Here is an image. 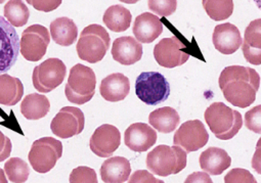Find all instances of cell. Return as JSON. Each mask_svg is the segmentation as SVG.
<instances>
[{
	"label": "cell",
	"instance_id": "6da1fadb",
	"mask_svg": "<svg viewBox=\"0 0 261 183\" xmlns=\"http://www.w3.org/2000/svg\"><path fill=\"white\" fill-rule=\"evenodd\" d=\"M218 83L224 98L229 103L245 109L256 100L260 77L252 68L229 66L221 72Z\"/></svg>",
	"mask_w": 261,
	"mask_h": 183
},
{
	"label": "cell",
	"instance_id": "7a4b0ae2",
	"mask_svg": "<svg viewBox=\"0 0 261 183\" xmlns=\"http://www.w3.org/2000/svg\"><path fill=\"white\" fill-rule=\"evenodd\" d=\"M204 117L210 130L220 140L233 138L243 126L241 114L223 102L210 104L205 111Z\"/></svg>",
	"mask_w": 261,
	"mask_h": 183
},
{
	"label": "cell",
	"instance_id": "3957f363",
	"mask_svg": "<svg viewBox=\"0 0 261 183\" xmlns=\"http://www.w3.org/2000/svg\"><path fill=\"white\" fill-rule=\"evenodd\" d=\"M146 165L151 173L158 176L177 174L187 167V151L177 145H158L148 153Z\"/></svg>",
	"mask_w": 261,
	"mask_h": 183
},
{
	"label": "cell",
	"instance_id": "277c9868",
	"mask_svg": "<svg viewBox=\"0 0 261 183\" xmlns=\"http://www.w3.org/2000/svg\"><path fill=\"white\" fill-rule=\"evenodd\" d=\"M111 38L107 30L96 24L83 29L77 42L76 50L79 59L90 64L100 62L110 48Z\"/></svg>",
	"mask_w": 261,
	"mask_h": 183
},
{
	"label": "cell",
	"instance_id": "5b68a950",
	"mask_svg": "<svg viewBox=\"0 0 261 183\" xmlns=\"http://www.w3.org/2000/svg\"><path fill=\"white\" fill-rule=\"evenodd\" d=\"M95 87L96 77L93 70L82 64H77L70 71L65 94L70 102L84 104L94 96Z\"/></svg>",
	"mask_w": 261,
	"mask_h": 183
},
{
	"label": "cell",
	"instance_id": "8992f818",
	"mask_svg": "<svg viewBox=\"0 0 261 183\" xmlns=\"http://www.w3.org/2000/svg\"><path fill=\"white\" fill-rule=\"evenodd\" d=\"M138 97L149 106H157L168 99L170 85L167 79L158 72H144L136 81Z\"/></svg>",
	"mask_w": 261,
	"mask_h": 183
},
{
	"label": "cell",
	"instance_id": "52a82bcc",
	"mask_svg": "<svg viewBox=\"0 0 261 183\" xmlns=\"http://www.w3.org/2000/svg\"><path fill=\"white\" fill-rule=\"evenodd\" d=\"M63 154V144L54 137H42L33 142L28 154L32 168L40 174L49 172Z\"/></svg>",
	"mask_w": 261,
	"mask_h": 183
},
{
	"label": "cell",
	"instance_id": "ba28073f",
	"mask_svg": "<svg viewBox=\"0 0 261 183\" xmlns=\"http://www.w3.org/2000/svg\"><path fill=\"white\" fill-rule=\"evenodd\" d=\"M67 67L57 58L47 59L33 70L32 81L35 89L41 93H48L59 87L65 80Z\"/></svg>",
	"mask_w": 261,
	"mask_h": 183
},
{
	"label": "cell",
	"instance_id": "9c48e42d",
	"mask_svg": "<svg viewBox=\"0 0 261 183\" xmlns=\"http://www.w3.org/2000/svg\"><path fill=\"white\" fill-rule=\"evenodd\" d=\"M50 38L48 30L41 25L25 29L20 40V53L29 62H38L46 54Z\"/></svg>",
	"mask_w": 261,
	"mask_h": 183
},
{
	"label": "cell",
	"instance_id": "30bf717a",
	"mask_svg": "<svg viewBox=\"0 0 261 183\" xmlns=\"http://www.w3.org/2000/svg\"><path fill=\"white\" fill-rule=\"evenodd\" d=\"M20 54V38L5 18L0 17V74L9 72L17 63Z\"/></svg>",
	"mask_w": 261,
	"mask_h": 183
},
{
	"label": "cell",
	"instance_id": "8fae6325",
	"mask_svg": "<svg viewBox=\"0 0 261 183\" xmlns=\"http://www.w3.org/2000/svg\"><path fill=\"white\" fill-rule=\"evenodd\" d=\"M85 124L83 112L74 107H65L56 115L50 124L51 132L63 139L79 135Z\"/></svg>",
	"mask_w": 261,
	"mask_h": 183
},
{
	"label": "cell",
	"instance_id": "7c38bea8",
	"mask_svg": "<svg viewBox=\"0 0 261 183\" xmlns=\"http://www.w3.org/2000/svg\"><path fill=\"white\" fill-rule=\"evenodd\" d=\"M209 140L205 125L200 120L187 121L180 125L173 137V143L187 152L197 151L204 147Z\"/></svg>",
	"mask_w": 261,
	"mask_h": 183
},
{
	"label": "cell",
	"instance_id": "4fadbf2b",
	"mask_svg": "<svg viewBox=\"0 0 261 183\" xmlns=\"http://www.w3.org/2000/svg\"><path fill=\"white\" fill-rule=\"evenodd\" d=\"M187 46L176 36L163 38L154 47L156 62L164 68L172 69L186 64L190 59V54L186 51Z\"/></svg>",
	"mask_w": 261,
	"mask_h": 183
},
{
	"label": "cell",
	"instance_id": "5bb4252c",
	"mask_svg": "<svg viewBox=\"0 0 261 183\" xmlns=\"http://www.w3.org/2000/svg\"><path fill=\"white\" fill-rule=\"evenodd\" d=\"M121 143L119 129L110 124H103L95 129L89 140L91 151L100 158H109L118 149Z\"/></svg>",
	"mask_w": 261,
	"mask_h": 183
},
{
	"label": "cell",
	"instance_id": "9a60e30c",
	"mask_svg": "<svg viewBox=\"0 0 261 183\" xmlns=\"http://www.w3.org/2000/svg\"><path fill=\"white\" fill-rule=\"evenodd\" d=\"M157 138L156 130L146 123L132 124L124 133L125 145L137 152H144L153 147Z\"/></svg>",
	"mask_w": 261,
	"mask_h": 183
},
{
	"label": "cell",
	"instance_id": "2e32d148",
	"mask_svg": "<svg viewBox=\"0 0 261 183\" xmlns=\"http://www.w3.org/2000/svg\"><path fill=\"white\" fill-rule=\"evenodd\" d=\"M112 56L119 64L132 66L141 61L143 57V45L134 37H120L113 42Z\"/></svg>",
	"mask_w": 261,
	"mask_h": 183
},
{
	"label": "cell",
	"instance_id": "e0dca14e",
	"mask_svg": "<svg viewBox=\"0 0 261 183\" xmlns=\"http://www.w3.org/2000/svg\"><path fill=\"white\" fill-rule=\"evenodd\" d=\"M212 41L216 50L222 55H232L242 45L240 30L230 23L217 25L212 35Z\"/></svg>",
	"mask_w": 261,
	"mask_h": 183
},
{
	"label": "cell",
	"instance_id": "ac0fdd59",
	"mask_svg": "<svg viewBox=\"0 0 261 183\" xmlns=\"http://www.w3.org/2000/svg\"><path fill=\"white\" fill-rule=\"evenodd\" d=\"M244 58L254 66L261 64V20L252 21L245 30L244 41H242Z\"/></svg>",
	"mask_w": 261,
	"mask_h": 183
},
{
	"label": "cell",
	"instance_id": "d6986e66",
	"mask_svg": "<svg viewBox=\"0 0 261 183\" xmlns=\"http://www.w3.org/2000/svg\"><path fill=\"white\" fill-rule=\"evenodd\" d=\"M163 32V25L160 19L151 13L140 15L134 25V34L141 43L154 42Z\"/></svg>",
	"mask_w": 261,
	"mask_h": 183
},
{
	"label": "cell",
	"instance_id": "ffe728a7",
	"mask_svg": "<svg viewBox=\"0 0 261 183\" xmlns=\"http://www.w3.org/2000/svg\"><path fill=\"white\" fill-rule=\"evenodd\" d=\"M130 91L129 79L121 74L115 73L102 79L99 85L100 95L111 102L121 101L126 98Z\"/></svg>",
	"mask_w": 261,
	"mask_h": 183
},
{
	"label": "cell",
	"instance_id": "44dd1931",
	"mask_svg": "<svg viewBox=\"0 0 261 183\" xmlns=\"http://www.w3.org/2000/svg\"><path fill=\"white\" fill-rule=\"evenodd\" d=\"M132 174L130 162L123 156H112L100 167V177L106 183H124Z\"/></svg>",
	"mask_w": 261,
	"mask_h": 183
},
{
	"label": "cell",
	"instance_id": "7402d4cb",
	"mask_svg": "<svg viewBox=\"0 0 261 183\" xmlns=\"http://www.w3.org/2000/svg\"><path fill=\"white\" fill-rule=\"evenodd\" d=\"M199 163L204 172L217 176L229 168L231 165V158L222 148L209 147L201 153Z\"/></svg>",
	"mask_w": 261,
	"mask_h": 183
},
{
	"label": "cell",
	"instance_id": "603a6c76",
	"mask_svg": "<svg viewBox=\"0 0 261 183\" xmlns=\"http://www.w3.org/2000/svg\"><path fill=\"white\" fill-rule=\"evenodd\" d=\"M24 95V85L19 78L9 74H0V104L16 106Z\"/></svg>",
	"mask_w": 261,
	"mask_h": 183
},
{
	"label": "cell",
	"instance_id": "cb8c5ba5",
	"mask_svg": "<svg viewBox=\"0 0 261 183\" xmlns=\"http://www.w3.org/2000/svg\"><path fill=\"white\" fill-rule=\"evenodd\" d=\"M50 34L53 40L61 46H70L77 40L78 28L73 20L62 17L50 24Z\"/></svg>",
	"mask_w": 261,
	"mask_h": 183
},
{
	"label": "cell",
	"instance_id": "d4e9b609",
	"mask_svg": "<svg viewBox=\"0 0 261 183\" xmlns=\"http://www.w3.org/2000/svg\"><path fill=\"white\" fill-rule=\"evenodd\" d=\"M50 111L49 99L40 93H31L25 96L21 103V113L27 120H39Z\"/></svg>",
	"mask_w": 261,
	"mask_h": 183
},
{
	"label": "cell",
	"instance_id": "484cf974",
	"mask_svg": "<svg viewBox=\"0 0 261 183\" xmlns=\"http://www.w3.org/2000/svg\"><path fill=\"white\" fill-rule=\"evenodd\" d=\"M180 122V117L176 110L165 107L153 111L149 116V123L161 133L174 131Z\"/></svg>",
	"mask_w": 261,
	"mask_h": 183
},
{
	"label": "cell",
	"instance_id": "4316f807",
	"mask_svg": "<svg viewBox=\"0 0 261 183\" xmlns=\"http://www.w3.org/2000/svg\"><path fill=\"white\" fill-rule=\"evenodd\" d=\"M132 19L133 17L130 11L120 5L110 7L102 17V21L107 28L116 33H121L129 29L132 25Z\"/></svg>",
	"mask_w": 261,
	"mask_h": 183
},
{
	"label": "cell",
	"instance_id": "83f0119b",
	"mask_svg": "<svg viewBox=\"0 0 261 183\" xmlns=\"http://www.w3.org/2000/svg\"><path fill=\"white\" fill-rule=\"evenodd\" d=\"M4 10L6 20L13 27H23L29 21L30 12L23 0H10Z\"/></svg>",
	"mask_w": 261,
	"mask_h": 183
},
{
	"label": "cell",
	"instance_id": "f1b7e54d",
	"mask_svg": "<svg viewBox=\"0 0 261 183\" xmlns=\"http://www.w3.org/2000/svg\"><path fill=\"white\" fill-rule=\"evenodd\" d=\"M208 17L219 22L228 19L233 13V0H202Z\"/></svg>",
	"mask_w": 261,
	"mask_h": 183
},
{
	"label": "cell",
	"instance_id": "f546056e",
	"mask_svg": "<svg viewBox=\"0 0 261 183\" xmlns=\"http://www.w3.org/2000/svg\"><path fill=\"white\" fill-rule=\"evenodd\" d=\"M5 172L11 182L24 183L29 178L30 168L21 158H11L5 164Z\"/></svg>",
	"mask_w": 261,
	"mask_h": 183
},
{
	"label": "cell",
	"instance_id": "4dcf8cb0",
	"mask_svg": "<svg viewBox=\"0 0 261 183\" xmlns=\"http://www.w3.org/2000/svg\"><path fill=\"white\" fill-rule=\"evenodd\" d=\"M177 8V0H149V9L160 17L173 15Z\"/></svg>",
	"mask_w": 261,
	"mask_h": 183
},
{
	"label": "cell",
	"instance_id": "1f68e13d",
	"mask_svg": "<svg viewBox=\"0 0 261 183\" xmlns=\"http://www.w3.org/2000/svg\"><path fill=\"white\" fill-rule=\"evenodd\" d=\"M69 182L71 183H96L97 182V176L93 169L86 167V166H80L75 168L69 178Z\"/></svg>",
	"mask_w": 261,
	"mask_h": 183
},
{
	"label": "cell",
	"instance_id": "d6a6232c",
	"mask_svg": "<svg viewBox=\"0 0 261 183\" xmlns=\"http://www.w3.org/2000/svg\"><path fill=\"white\" fill-rule=\"evenodd\" d=\"M225 183H256L254 176L246 169L236 168L230 170L224 177Z\"/></svg>",
	"mask_w": 261,
	"mask_h": 183
},
{
	"label": "cell",
	"instance_id": "836d02e7",
	"mask_svg": "<svg viewBox=\"0 0 261 183\" xmlns=\"http://www.w3.org/2000/svg\"><path fill=\"white\" fill-rule=\"evenodd\" d=\"M260 119H261V107L257 106L251 109L245 115V125L247 129L253 131L257 134L261 133V126H260Z\"/></svg>",
	"mask_w": 261,
	"mask_h": 183
},
{
	"label": "cell",
	"instance_id": "e575fe53",
	"mask_svg": "<svg viewBox=\"0 0 261 183\" xmlns=\"http://www.w3.org/2000/svg\"><path fill=\"white\" fill-rule=\"evenodd\" d=\"M63 0H30L29 5H31L35 10L39 12L49 13L57 10Z\"/></svg>",
	"mask_w": 261,
	"mask_h": 183
},
{
	"label": "cell",
	"instance_id": "d590c367",
	"mask_svg": "<svg viewBox=\"0 0 261 183\" xmlns=\"http://www.w3.org/2000/svg\"><path fill=\"white\" fill-rule=\"evenodd\" d=\"M130 183H163L162 180L157 179L153 176V173H150L146 170H138L136 171L129 181Z\"/></svg>",
	"mask_w": 261,
	"mask_h": 183
},
{
	"label": "cell",
	"instance_id": "8d00e7d4",
	"mask_svg": "<svg viewBox=\"0 0 261 183\" xmlns=\"http://www.w3.org/2000/svg\"><path fill=\"white\" fill-rule=\"evenodd\" d=\"M12 148L13 145L11 139L0 131V162L9 159L12 153Z\"/></svg>",
	"mask_w": 261,
	"mask_h": 183
},
{
	"label": "cell",
	"instance_id": "74e56055",
	"mask_svg": "<svg viewBox=\"0 0 261 183\" xmlns=\"http://www.w3.org/2000/svg\"><path fill=\"white\" fill-rule=\"evenodd\" d=\"M186 183H192V182H205V183H212V180L208 173L204 172H196L192 175H190L187 180L185 181Z\"/></svg>",
	"mask_w": 261,
	"mask_h": 183
},
{
	"label": "cell",
	"instance_id": "f35d334b",
	"mask_svg": "<svg viewBox=\"0 0 261 183\" xmlns=\"http://www.w3.org/2000/svg\"><path fill=\"white\" fill-rule=\"evenodd\" d=\"M8 182V178L6 176V172L0 168V183H7Z\"/></svg>",
	"mask_w": 261,
	"mask_h": 183
},
{
	"label": "cell",
	"instance_id": "ab89813d",
	"mask_svg": "<svg viewBox=\"0 0 261 183\" xmlns=\"http://www.w3.org/2000/svg\"><path fill=\"white\" fill-rule=\"evenodd\" d=\"M119 2H121L123 4H126V5H135V4L139 3L140 0H119Z\"/></svg>",
	"mask_w": 261,
	"mask_h": 183
},
{
	"label": "cell",
	"instance_id": "60d3db41",
	"mask_svg": "<svg viewBox=\"0 0 261 183\" xmlns=\"http://www.w3.org/2000/svg\"><path fill=\"white\" fill-rule=\"evenodd\" d=\"M6 2V0H0V5H2V4H4Z\"/></svg>",
	"mask_w": 261,
	"mask_h": 183
},
{
	"label": "cell",
	"instance_id": "b9f144b4",
	"mask_svg": "<svg viewBox=\"0 0 261 183\" xmlns=\"http://www.w3.org/2000/svg\"><path fill=\"white\" fill-rule=\"evenodd\" d=\"M26 2H27V4L29 5V3H30V0H26Z\"/></svg>",
	"mask_w": 261,
	"mask_h": 183
}]
</instances>
